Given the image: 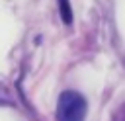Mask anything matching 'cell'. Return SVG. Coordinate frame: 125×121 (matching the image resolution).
Segmentation results:
<instances>
[{"mask_svg":"<svg viewBox=\"0 0 125 121\" xmlns=\"http://www.w3.org/2000/svg\"><path fill=\"white\" fill-rule=\"evenodd\" d=\"M86 117V100L74 90H66L59 96L57 103V121H84Z\"/></svg>","mask_w":125,"mask_h":121,"instance_id":"6da1fadb","label":"cell"},{"mask_svg":"<svg viewBox=\"0 0 125 121\" xmlns=\"http://www.w3.org/2000/svg\"><path fill=\"white\" fill-rule=\"evenodd\" d=\"M59 8H61V18L64 23H70L72 21V12H70V4L68 0H59Z\"/></svg>","mask_w":125,"mask_h":121,"instance_id":"7a4b0ae2","label":"cell"}]
</instances>
